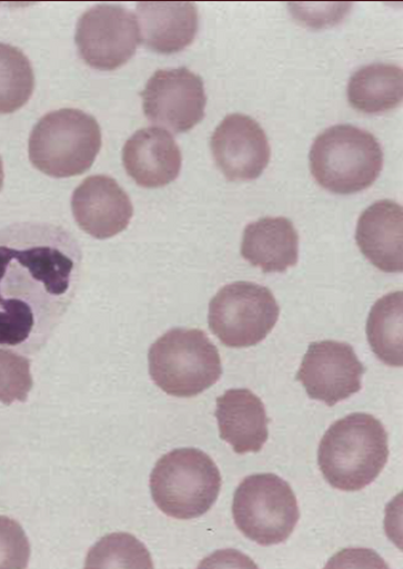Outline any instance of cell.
I'll return each mask as SVG.
<instances>
[{"label": "cell", "instance_id": "cell-19", "mask_svg": "<svg viewBox=\"0 0 403 569\" xmlns=\"http://www.w3.org/2000/svg\"><path fill=\"white\" fill-rule=\"evenodd\" d=\"M347 97L350 104L363 113L377 114L393 110L402 102V68L386 63L360 68L351 77Z\"/></svg>", "mask_w": 403, "mask_h": 569}, {"label": "cell", "instance_id": "cell-10", "mask_svg": "<svg viewBox=\"0 0 403 569\" xmlns=\"http://www.w3.org/2000/svg\"><path fill=\"white\" fill-rule=\"evenodd\" d=\"M141 97L147 119L174 133L189 132L204 119L203 80L189 68L157 71Z\"/></svg>", "mask_w": 403, "mask_h": 569}, {"label": "cell", "instance_id": "cell-21", "mask_svg": "<svg viewBox=\"0 0 403 569\" xmlns=\"http://www.w3.org/2000/svg\"><path fill=\"white\" fill-rule=\"evenodd\" d=\"M34 91V72L27 56L13 46L0 43V114L22 108Z\"/></svg>", "mask_w": 403, "mask_h": 569}, {"label": "cell", "instance_id": "cell-18", "mask_svg": "<svg viewBox=\"0 0 403 569\" xmlns=\"http://www.w3.org/2000/svg\"><path fill=\"white\" fill-rule=\"evenodd\" d=\"M299 233L286 218H264L244 229L241 253L264 273L286 272L299 261Z\"/></svg>", "mask_w": 403, "mask_h": 569}, {"label": "cell", "instance_id": "cell-9", "mask_svg": "<svg viewBox=\"0 0 403 569\" xmlns=\"http://www.w3.org/2000/svg\"><path fill=\"white\" fill-rule=\"evenodd\" d=\"M75 44L88 66L114 71L134 56L140 44L139 23L122 6H95L78 21Z\"/></svg>", "mask_w": 403, "mask_h": 569}, {"label": "cell", "instance_id": "cell-6", "mask_svg": "<svg viewBox=\"0 0 403 569\" xmlns=\"http://www.w3.org/2000/svg\"><path fill=\"white\" fill-rule=\"evenodd\" d=\"M150 375L167 395L192 398L222 377V361L205 332L177 328L167 331L150 349Z\"/></svg>", "mask_w": 403, "mask_h": 569}, {"label": "cell", "instance_id": "cell-22", "mask_svg": "<svg viewBox=\"0 0 403 569\" xmlns=\"http://www.w3.org/2000/svg\"><path fill=\"white\" fill-rule=\"evenodd\" d=\"M87 568H153L145 547L131 535L105 537L92 548Z\"/></svg>", "mask_w": 403, "mask_h": 569}, {"label": "cell", "instance_id": "cell-2", "mask_svg": "<svg viewBox=\"0 0 403 569\" xmlns=\"http://www.w3.org/2000/svg\"><path fill=\"white\" fill-rule=\"evenodd\" d=\"M389 456L385 427L375 417L355 413L336 421L323 436L319 466L333 488L357 492L375 482Z\"/></svg>", "mask_w": 403, "mask_h": 569}, {"label": "cell", "instance_id": "cell-25", "mask_svg": "<svg viewBox=\"0 0 403 569\" xmlns=\"http://www.w3.org/2000/svg\"><path fill=\"white\" fill-rule=\"evenodd\" d=\"M4 183V169H3V161L2 157H0V191L3 189Z\"/></svg>", "mask_w": 403, "mask_h": 569}, {"label": "cell", "instance_id": "cell-11", "mask_svg": "<svg viewBox=\"0 0 403 569\" xmlns=\"http://www.w3.org/2000/svg\"><path fill=\"white\" fill-rule=\"evenodd\" d=\"M365 371L351 346L324 340L312 342L309 347L296 380L311 399L333 407L361 390Z\"/></svg>", "mask_w": 403, "mask_h": 569}, {"label": "cell", "instance_id": "cell-15", "mask_svg": "<svg viewBox=\"0 0 403 569\" xmlns=\"http://www.w3.org/2000/svg\"><path fill=\"white\" fill-rule=\"evenodd\" d=\"M402 223V206L391 200L371 204L359 220V248L383 272L397 273L403 270Z\"/></svg>", "mask_w": 403, "mask_h": 569}, {"label": "cell", "instance_id": "cell-23", "mask_svg": "<svg viewBox=\"0 0 403 569\" xmlns=\"http://www.w3.org/2000/svg\"><path fill=\"white\" fill-rule=\"evenodd\" d=\"M32 388L31 360L12 350L0 349V403H24Z\"/></svg>", "mask_w": 403, "mask_h": 569}, {"label": "cell", "instance_id": "cell-17", "mask_svg": "<svg viewBox=\"0 0 403 569\" xmlns=\"http://www.w3.org/2000/svg\"><path fill=\"white\" fill-rule=\"evenodd\" d=\"M135 18L142 43L161 54L183 51L199 32V9L193 3H140Z\"/></svg>", "mask_w": 403, "mask_h": 569}, {"label": "cell", "instance_id": "cell-14", "mask_svg": "<svg viewBox=\"0 0 403 569\" xmlns=\"http://www.w3.org/2000/svg\"><path fill=\"white\" fill-rule=\"evenodd\" d=\"M123 166L137 184L160 189L179 178L182 153L173 136L159 127L137 131L123 147Z\"/></svg>", "mask_w": 403, "mask_h": 569}, {"label": "cell", "instance_id": "cell-20", "mask_svg": "<svg viewBox=\"0 0 403 569\" xmlns=\"http://www.w3.org/2000/svg\"><path fill=\"white\" fill-rule=\"evenodd\" d=\"M403 293H390L373 306L367 320V339L375 356L389 367L403 366Z\"/></svg>", "mask_w": 403, "mask_h": 569}, {"label": "cell", "instance_id": "cell-4", "mask_svg": "<svg viewBox=\"0 0 403 569\" xmlns=\"http://www.w3.org/2000/svg\"><path fill=\"white\" fill-rule=\"evenodd\" d=\"M101 147V127L94 117L63 108L36 124L29 137V160L51 178H74L91 169Z\"/></svg>", "mask_w": 403, "mask_h": 569}, {"label": "cell", "instance_id": "cell-3", "mask_svg": "<svg viewBox=\"0 0 403 569\" xmlns=\"http://www.w3.org/2000/svg\"><path fill=\"white\" fill-rule=\"evenodd\" d=\"M310 166L323 189L336 194L357 193L379 179L382 147L375 136L359 127L333 126L314 140Z\"/></svg>", "mask_w": 403, "mask_h": 569}, {"label": "cell", "instance_id": "cell-13", "mask_svg": "<svg viewBox=\"0 0 403 569\" xmlns=\"http://www.w3.org/2000/svg\"><path fill=\"white\" fill-rule=\"evenodd\" d=\"M72 212L80 228L98 240L115 237L133 216L130 196L108 176H92L74 190Z\"/></svg>", "mask_w": 403, "mask_h": 569}, {"label": "cell", "instance_id": "cell-1", "mask_svg": "<svg viewBox=\"0 0 403 569\" xmlns=\"http://www.w3.org/2000/svg\"><path fill=\"white\" fill-rule=\"evenodd\" d=\"M83 252L61 226L0 229V347L37 355L52 338L82 279Z\"/></svg>", "mask_w": 403, "mask_h": 569}, {"label": "cell", "instance_id": "cell-16", "mask_svg": "<svg viewBox=\"0 0 403 569\" xmlns=\"http://www.w3.org/2000/svg\"><path fill=\"white\" fill-rule=\"evenodd\" d=\"M220 437L234 453H259L269 440L270 419L262 400L249 389H231L218 399Z\"/></svg>", "mask_w": 403, "mask_h": 569}, {"label": "cell", "instance_id": "cell-8", "mask_svg": "<svg viewBox=\"0 0 403 569\" xmlns=\"http://www.w3.org/2000/svg\"><path fill=\"white\" fill-rule=\"evenodd\" d=\"M280 318V307L270 289L239 281L225 284L210 303V329L229 348L259 346Z\"/></svg>", "mask_w": 403, "mask_h": 569}, {"label": "cell", "instance_id": "cell-5", "mask_svg": "<svg viewBox=\"0 0 403 569\" xmlns=\"http://www.w3.org/2000/svg\"><path fill=\"white\" fill-rule=\"evenodd\" d=\"M222 478L204 451L182 448L165 455L151 475V493L157 507L175 519L204 516L218 502Z\"/></svg>", "mask_w": 403, "mask_h": 569}, {"label": "cell", "instance_id": "cell-12", "mask_svg": "<svg viewBox=\"0 0 403 569\" xmlns=\"http://www.w3.org/2000/svg\"><path fill=\"white\" fill-rule=\"evenodd\" d=\"M215 164L230 181L259 179L271 160L268 134L251 117L234 113L225 117L211 139Z\"/></svg>", "mask_w": 403, "mask_h": 569}, {"label": "cell", "instance_id": "cell-7", "mask_svg": "<svg viewBox=\"0 0 403 569\" xmlns=\"http://www.w3.org/2000/svg\"><path fill=\"white\" fill-rule=\"evenodd\" d=\"M232 513L243 536L264 547L286 542L300 521L296 495L274 475L245 478L235 490Z\"/></svg>", "mask_w": 403, "mask_h": 569}, {"label": "cell", "instance_id": "cell-24", "mask_svg": "<svg viewBox=\"0 0 403 569\" xmlns=\"http://www.w3.org/2000/svg\"><path fill=\"white\" fill-rule=\"evenodd\" d=\"M31 558V545L21 525L0 516V569H23Z\"/></svg>", "mask_w": 403, "mask_h": 569}]
</instances>
